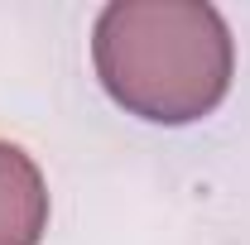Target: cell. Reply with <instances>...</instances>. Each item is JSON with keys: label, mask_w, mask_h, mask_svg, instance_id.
<instances>
[{"label": "cell", "mask_w": 250, "mask_h": 245, "mask_svg": "<svg viewBox=\"0 0 250 245\" xmlns=\"http://www.w3.org/2000/svg\"><path fill=\"white\" fill-rule=\"evenodd\" d=\"M92 67L125 116L192 125L236 77V39L202 0H111L92 24Z\"/></svg>", "instance_id": "cell-1"}, {"label": "cell", "mask_w": 250, "mask_h": 245, "mask_svg": "<svg viewBox=\"0 0 250 245\" xmlns=\"http://www.w3.org/2000/svg\"><path fill=\"white\" fill-rule=\"evenodd\" d=\"M48 231V183L29 154L0 140V245H39Z\"/></svg>", "instance_id": "cell-2"}]
</instances>
